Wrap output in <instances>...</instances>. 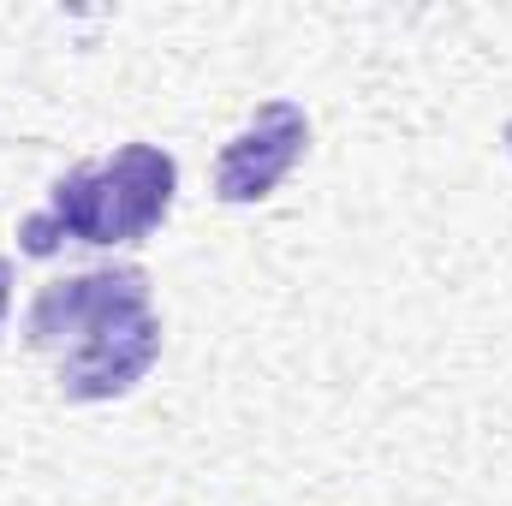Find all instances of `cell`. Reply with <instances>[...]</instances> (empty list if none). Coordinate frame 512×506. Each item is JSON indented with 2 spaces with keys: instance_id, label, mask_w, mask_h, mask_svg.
I'll return each mask as SVG.
<instances>
[{
  "instance_id": "1",
  "label": "cell",
  "mask_w": 512,
  "mask_h": 506,
  "mask_svg": "<svg viewBox=\"0 0 512 506\" xmlns=\"http://www.w3.org/2000/svg\"><path fill=\"white\" fill-rule=\"evenodd\" d=\"M179 197V161L155 143H126L102 167H72L54 179L48 209L18 227L24 256H54L66 239L78 245H143Z\"/></svg>"
},
{
  "instance_id": "3",
  "label": "cell",
  "mask_w": 512,
  "mask_h": 506,
  "mask_svg": "<svg viewBox=\"0 0 512 506\" xmlns=\"http://www.w3.org/2000/svg\"><path fill=\"white\" fill-rule=\"evenodd\" d=\"M310 149V120L298 102H262L251 126L233 131L215 155V197L221 203H262Z\"/></svg>"
},
{
  "instance_id": "6",
  "label": "cell",
  "mask_w": 512,
  "mask_h": 506,
  "mask_svg": "<svg viewBox=\"0 0 512 506\" xmlns=\"http://www.w3.org/2000/svg\"><path fill=\"white\" fill-rule=\"evenodd\" d=\"M507 143H512V126H507Z\"/></svg>"
},
{
  "instance_id": "2",
  "label": "cell",
  "mask_w": 512,
  "mask_h": 506,
  "mask_svg": "<svg viewBox=\"0 0 512 506\" xmlns=\"http://www.w3.org/2000/svg\"><path fill=\"white\" fill-rule=\"evenodd\" d=\"M149 310V274L143 268H90V274H66V280H48L36 298H30V316H24V340L36 352H54V358H72L78 346H90L102 328L143 316Z\"/></svg>"
},
{
  "instance_id": "4",
  "label": "cell",
  "mask_w": 512,
  "mask_h": 506,
  "mask_svg": "<svg viewBox=\"0 0 512 506\" xmlns=\"http://www.w3.org/2000/svg\"><path fill=\"white\" fill-rule=\"evenodd\" d=\"M155 358H161V322H155V310H143V316H126V322L102 328L72 358H60V393L78 399V405L120 399L155 370Z\"/></svg>"
},
{
  "instance_id": "5",
  "label": "cell",
  "mask_w": 512,
  "mask_h": 506,
  "mask_svg": "<svg viewBox=\"0 0 512 506\" xmlns=\"http://www.w3.org/2000/svg\"><path fill=\"white\" fill-rule=\"evenodd\" d=\"M6 310H12V262L0 256V328H6Z\"/></svg>"
}]
</instances>
